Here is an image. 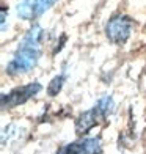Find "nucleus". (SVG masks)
Segmentation results:
<instances>
[{"instance_id":"f257e3e1","label":"nucleus","mask_w":146,"mask_h":154,"mask_svg":"<svg viewBox=\"0 0 146 154\" xmlns=\"http://www.w3.org/2000/svg\"><path fill=\"white\" fill-rule=\"evenodd\" d=\"M41 36H43V29L39 25H33L30 32L24 36L22 43L19 44L10 65L6 66V72L10 75L29 72L35 68L41 55V46H39Z\"/></svg>"},{"instance_id":"f03ea898","label":"nucleus","mask_w":146,"mask_h":154,"mask_svg":"<svg viewBox=\"0 0 146 154\" xmlns=\"http://www.w3.org/2000/svg\"><path fill=\"white\" fill-rule=\"evenodd\" d=\"M113 110V99L110 96H104L96 102L93 109L79 115L75 120V134L77 135H87L93 128L99 124H107V118Z\"/></svg>"},{"instance_id":"7ed1b4c3","label":"nucleus","mask_w":146,"mask_h":154,"mask_svg":"<svg viewBox=\"0 0 146 154\" xmlns=\"http://www.w3.org/2000/svg\"><path fill=\"white\" fill-rule=\"evenodd\" d=\"M130 29H132V20L124 16V14H118L115 17H112L107 24V38L115 44H123L126 43L129 35H130Z\"/></svg>"},{"instance_id":"20e7f679","label":"nucleus","mask_w":146,"mask_h":154,"mask_svg":"<svg viewBox=\"0 0 146 154\" xmlns=\"http://www.w3.org/2000/svg\"><path fill=\"white\" fill-rule=\"evenodd\" d=\"M41 85L38 82L35 83H29V85H24V87H17L14 90H11L8 94H3L2 96V109H11V107H16L20 106L30 99L32 96H35L36 93H39Z\"/></svg>"},{"instance_id":"39448f33","label":"nucleus","mask_w":146,"mask_h":154,"mask_svg":"<svg viewBox=\"0 0 146 154\" xmlns=\"http://www.w3.org/2000/svg\"><path fill=\"white\" fill-rule=\"evenodd\" d=\"M102 152V142L99 137L93 138H80L74 143L66 145L61 148L58 154H101Z\"/></svg>"},{"instance_id":"423d86ee","label":"nucleus","mask_w":146,"mask_h":154,"mask_svg":"<svg viewBox=\"0 0 146 154\" xmlns=\"http://www.w3.org/2000/svg\"><path fill=\"white\" fill-rule=\"evenodd\" d=\"M57 0H24L17 6V16L22 19H35L47 11Z\"/></svg>"},{"instance_id":"0eeeda50","label":"nucleus","mask_w":146,"mask_h":154,"mask_svg":"<svg viewBox=\"0 0 146 154\" xmlns=\"http://www.w3.org/2000/svg\"><path fill=\"white\" fill-rule=\"evenodd\" d=\"M63 82H65V75H57L55 79L49 83V88H47V93L50 96H55L58 94V91L61 90V87H63Z\"/></svg>"},{"instance_id":"6e6552de","label":"nucleus","mask_w":146,"mask_h":154,"mask_svg":"<svg viewBox=\"0 0 146 154\" xmlns=\"http://www.w3.org/2000/svg\"><path fill=\"white\" fill-rule=\"evenodd\" d=\"M5 17H6V10L2 8V30L5 29Z\"/></svg>"}]
</instances>
